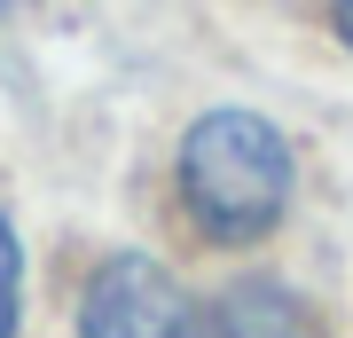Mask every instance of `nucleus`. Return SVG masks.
Returning a JSON list of instances; mask_svg holds the SVG:
<instances>
[{"label": "nucleus", "instance_id": "nucleus-5", "mask_svg": "<svg viewBox=\"0 0 353 338\" xmlns=\"http://www.w3.org/2000/svg\"><path fill=\"white\" fill-rule=\"evenodd\" d=\"M330 24H338V39L353 48V0H330Z\"/></svg>", "mask_w": 353, "mask_h": 338}, {"label": "nucleus", "instance_id": "nucleus-2", "mask_svg": "<svg viewBox=\"0 0 353 338\" xmlns=\"http://www.w3.org/2000/svg\"><path fill=\"white\" fill-rule=\"evenodd\" d=\"M79 338H196V307L173 283V267L126 252V260L94 267L87 299H79Z\"/></svg>", "mask_w": 353, "mask_h": 338}, {"label": "nucleus", "instance_id": "nucleus-4", "mask_svg": "<svg viewBox=\"0 0 353 338\" xmlns=\"http://www.w3.org/2000/svg\"><path fill=\"white\" fill-rule=\"evenodd\" d=\"M16 314H24V244L0 220V338H16Z\"/></svg>", "mask_w": 353, "mask_h": 338}, {"label": "nucleus", "instance_id": "nucleus-6", "mask_svg": "<svg viewBox=\"0 0 353 338\" xmlns=\"http://www.w3.org/2000/svg\"><path fill=\"white\" fill-rule=\"evenodd\" d=\"M0 8H8V0H0Z\"/></svg>", "mask_w": 353, "mask_h": 338}, {"label": "nucleus", "instance_id": "nucleus-1", "mask_svg": "<svg viewBox=\"0 0 353 338\" xmlns=\"http://www.w3.org/2000/svg\"><path fill=\"white\" fill-rule=\"evenodd\" d=\"M181 205L212 244H259L290 205V142L259 111H204L181 134Z\"/></svg>", "mask_w": 353, "mask_h": 338}, {"label": "nucleus", "instance_id": "nucleus-3", "mask_svg": "<svg viewBox=\"0 0 353 338\" xmlns=\"http://www.w3.org/2000/svg\"><path fill=\"white\" fill-rule=\"evenodd\" d=\"M306 307L283 283H228L212 307L196 314V338H306Z\"/></svg>", "mask_w": 353, "mask_h": 338}]
</instances>
